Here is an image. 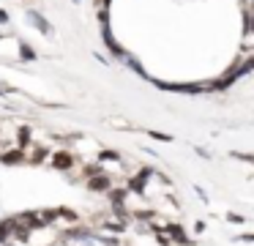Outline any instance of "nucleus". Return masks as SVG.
Returning a JSON list of instances; mask_svg holds the SVG:
<instances>
[{"mask_svg":"<svg viewBox=\"0 0 254 246\" xmlns=\"http://www.w3.org/2000/svg\"><path fill=\"white\" fill-rule=\"evenodd\" d=\"M25 244L28 246H58V244H63V233L55 227H50V224L33 227V230L25 233Z\"/></svg>","mask_w":254,"mask_h":246,"instance_id":"nucleus-1","label":"nucleus"},{"mask_svg":"<svg viewBox=\"0 0 254 246\" xmlns=\"http://www.w3.org/2000/svg\"><path fill=\"white\" fill-rule=\"evenodd\" d=\"M50 164H52V169H58V172H74L82 162H79L71 151L61 148V151H52L50 153Z\"/></svg>","mask_w":254,"mask_h":246,"instance_id":"nucleus-2","label":"nucleus"},{"mask_svg":"<svg viewBox=\"0 0 254 246\" xmlns=\"http://www.w3.org/2000/svg\"><path fill=\"white\" fill-rule=\"evenodd\" d=\"M25 16H28V22H30V25H33L39 33H41V36L50 38L52 33H55V30H52V22H50V19H44V16H41L36 8H28V14H25Z\"/></svg>","mask_w":254,"mask_h":246,"instance_id":"nucleus-3","label":"nucleus"},{"mask_svg":"<svg viewBox=\"0 0 254 246\" xmlns=\"http://www.w3.org/2000/svg\"><path fill=\"white\" fill-rule=\"evenodd\" d=\"M19 58H22V60H36L33 47H30V44H25V41H19Z\"/></svg>","mask_w":254,"mask_h":246,"instance_id":"nucleus-4","label":"nucleus"},{"mask_svg":"<svg viewBox=\"0 0 254 246\" xmlns=\"http://www.w3.org/2000/svg\"><path fill=\"white\" fill-rule=\"evenodd\" d=\"M230 156H232V159H241V162H246V164H254V156H252V153H241V151H232Z\"/></svg>","mask_w":254,"mask_h":246,"instance_id":"nucleus-5","label":"nucleus"},{"mask_svg":"<svg viewBox=\"0 0 254 246\" xmlns=\"http://www.w3.org/2000/svg\"><path fill=\"white\" fill-rule=\"evenodd\" d=\"M227 222L230 224H246V216H241V213H227Z\"/></svg>","mask_w":254,"mask_h":246,"instance_id":"nucleus-6","label":"nucleus"},{"mask_svg":"<svg viewBox=\"0 0 254 246\" xmlns=\"http://www.w3.org/2000/svg\"><path fill=\"white\" fill-rule=\"evenodd\" d=\"M148 137H153V140H159V142H170L172 140L170 134H161V131H148Z\"/></svg>","mask_w":254,"mask_h":246,"instance_id":"nucleus-7","label":"nucleus"},{"mask_svg":"<svg viewBox=\"0 0 254 246\" xmlns=\"http://www.w3.org/2000/svg\"><path fill=\"white\" fill-rule=\"evenodd\" d=\"M8 93H11V87H8L6 82H0V96H8Z\"/></svg>","mask_w":254,"mask_h":246,"instance_id":"nucleus-8","label":"nucleus"},{"mask_svg":"<svg viewBox=\"0 0 254 246\" xmlns=\"http://www.w3.org/2000/svg\"><path fill=\"white\" fill-rule=\"evenodd\" d=\"M194 233L202 235V233H205V222H197V224H194Z\"/></svg>","mask_w":254,"mask_h":246,"instance_id":"nucleus-9","label":"nucleus"},{"mask_svg":"<svg viewBox=\"0 0 254 246\" xmlns=\"http://www.w3.org/2000/svg\"><path fill=\"white\" fill-rule=\"evenodd\" d=\"M6 22H8V14L6 11H0V25H6Z\"/></svg>","mask_w":254,"mask_h":246,"instance_id":"nucleus-10","label":"nucleus"},{"mask_svg":"<svg viewBox=\"0 0 254 246\" xmlns=\"http://www.w3.org/2000/svg\"><path fill=\"white\" fill-rule=\"evenodd\" d=\"M74 3H79V0H74Z\"/></svg>","mask_w":254,"mask_h":246,"instance_id":"nucleus-11","label":"nucleus"}]
</instances>
